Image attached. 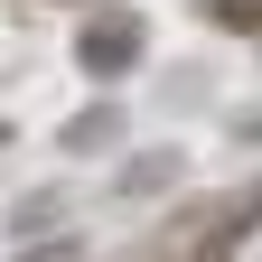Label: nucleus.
I'll list each match as a JSON object with an SVG mask.
<instances>
[{"instance_id": "nucleus-5", "label": "nucleus", "mask_w": 262, "mask_h": 262, "mask_svg": "<svg viewBox=\"0 0 262 262\" xmlns=\"http://www.w3.org/2000/svg\"><path fill=\"white\" fill-rule=\"evenodd\" d=\"M215 28H262V0H206Z\"/></svg>"}, {"instance_id": "nucleus-3", "label": "nucleus", "mask_w": 262, "mask_h": 262, "mask_svg": "<svg viewBox=\"0 0 262 262\" xmlns=\"http://www.w3.org/2000/svg\"><path fill=\"white\" fill-rule=\"evenodd\" d=\"M169 178H178V150H150V159L122 169V196H150V187H169Z\"/></svg>"}, {"instance_id": "nucleus-4", "label": "nucleus", "mask_w": 262, "mask_h": 262, "mask_svg": "<svg viewBox=\"0 0 262 262\" xmlns=\"http://www.w3.org/2000/svg\"><path fill=\"white\" fill-rule=\"evenodd\" d=\"M47 225H56V196H28V206H19V215H10V234H19V244H28V234H47Z\"/></svg>"}, {"instance_id": "nucleus-1", "label": "nucleus", "mask_w": 262, "mask_h": 262, "mask_svg": "<svg viewBox=\"0 0 262 262\" xmlns=\"http://www.w3.org/2000/svg\"><path fill=\"white\" fill-rule=\"evenodd\" d=\"M75 56H84V75H131V66H141V10H103V19H84Z\"/></svg>"}, {"instance_id": "nucleus-2", "label": "nucleus", "mask_w": 262, "mask_h": 262, "mask_svg": "<svg viewBox=\"0 0 262 262\" xmlns=\"http://www.w3.org/2000/svg\"><path fill=\"white\" fill-rule=\"evenodd\" d=\"M113 141H122V113L113 103H84L75 122H66V150H113Z\"/></svg>"}, {"instance_id": "nucleus-6", "label": "nucleus", "mask_w": 262, "mask_h": 262, "mask_svg": "<svg viewBox=\"0 0 262 262\" xmlns=\"http://www.w3.org/2000/svg\"><path fill=\"white\" fill-rule=\"evenodd\" d=\"M10 262H84V244H66V234H47V244H19Z\"/></svg>"}]
</instances>
